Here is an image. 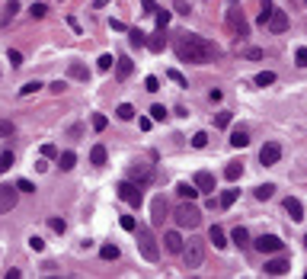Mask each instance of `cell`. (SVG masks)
I'll return each instance as SVG.
<instances>
[{
  "label": "cell",
  "instance_id": "cell-29",
  "mask_svg": "<svg viewBox=\"0 0 307 279\" xmlns=\"http://www.w3.org/2000/svg\"><path fill=\"white\" fill-rule=\"evenodd\" d=\"M272 196H275V186H272V183H262V186H256V199H259V202L272 199Z\"/></svg>",
  "mask_w": 307,
  "mask_h": 279
},
{
  "label": "cell",
  "instance_id": "cell-13",
  "mask_svg": "<svg viewBox=\"0 0 307 279\" xmlns=\"http://www.w3.org/2000/svg\"><path fill=\"white\" fill-rule=\"evenodd\" d=\"M16 10H19V0H7V3H3V10H0V29H3V26H10V23H13Z\"/></svg>",
  "mask_w": 307,
  "mask_h": 279
},
{
  "label": "cell",
  "instance_id": "cell-38",
  "mask_svg": "<svg viewBox=\"0 0 307 279\" xmlns=\"http://www.w3.org/2000/svg\"><path fill=\"white\" fill-rule=\"evenodd\" d=\"M119 225H122L125 231H138V222H135L131 215H122V218H119Z\"/></svg>",
  "mask_w": 307,
  "mask_h": 279
},
{
  "label": "cell",
  "instance_id": "cell-46",
  "mask_svg": "<svg viewBox=\"0 0 307 279\" xmlns=\"http://www.w3.org/2000/svg\"><path fill=\"white\" fill-rule=\"evenodd\" d=\"M106 122H109V119L102 116V112H96V116H93V129H96V132H102V129H106Z\"/></svg>",
  "mask_w": 307,
  "mask_h": 279
},
{
  "label": "cell",
  "instance_id": "cell-32",
  "mask_svg": "<svg viewBox=\"0 0 307 279\" xmlns=\"http://www.w3.org/2000/svg\"><path fill=\"white\" fill-rule=\"evenodd\" d=\"M100 257H102V260H119V247H115V244H102Z\"/></svg>",
  "mask_w": 307,
  "mask_h": 279
},
{
  "label": "cell",
  "instance_id": "cell-1",
  "mask_svg": "<svg viewBox=\"0 0 307 279\" xmlns=\"http://www.w3.org/2000/svg\"><path fill=\"white\" fill-rule=\"evenodd\" d=\"M176 58L186 64H205L211 61V58H218L215 45L205 39H199V36H179L176 39Z\"/></svg>",
  "mask_w": 307,
  "mask_h": 279
},
{
  "label": "cell",
  "instance_id": "cell-34",
  "mask_svg": "<svg viewBox=\"0 0 307 279\" xmlns=\"http://www.w3.org/2000/svg\"><path fill=\"white\" fill-rule=\"evenodd\" d=\"M42 90V80H29V84L19 87V96H29V93H38Z\"/></svg>",
  "mask_w": 307,
  "mask_h": 279
},
{
  "label": "cell",
  "instance_id": "cell-35",
  "mask_svg": "<svg viewBox=\"0 0 307 279\" xmlns=\"http://www.w3.org/2000/svg\"><path fill=\"white\" fill-rule=\"evenodd\" d=\"M115 112H119V119H125V122H128V119H135V106H131V103H122Z\"/></svg>",
  "mask_w": 307,
  "mask_h": 279
},
{
  "label": "cell",
  "instance_id": "cell-2",
  "mask_svg": "<svg viewBox=\"0 0 307 279\" xmlns=\"http://www.w3.org/2000/svg\"><path fill=\"white\" fill-rule=\"evenodd\" d=\"M173 218H176L179 228H199L202 225V209L192 199H179L176 209H173Z\"/></svg>",
  "mask_w": 307,
  "mask_h": 279
},
{
  "label": "cell",
  "instance_id": "cell-41",
  "mask_svg": "<svg viewBox=\"0 0 307 279\" xmlns=\"http://www.w3.org/2000/svg\"><path fill=\"white\" fill-rule=\"evenodd\" d=\"M230 119H234L230 112H218V116H215V125H218V129H227V125H230Z\"/></svg>",
  "mask_w": 307,
  "mask_h": 279
},
{
  "label": "cell",
  "instance_id": "cell-30",
  "mask_svg": "<svg viewBox=\"0 0 307 279\" xmlns=\"http://www.w3.org/2000/svg\"><path fill=\"white\" fill-rule=\"evenodd\" d=\"M176 196H179V199H195V196H199V189H195V186H189V183H179V186H176Z\"/></svg>",
  "mask_w": 307,
  "mask_h": 279
},
{
  "label": "cell",
  "instance_id": "cell-55",
  "mask_svg": "<svg viewBox=\"0 0 307 279\" xmlns=\"http://www.w3.org/2000/svg\"><path fill=\"white\" fill-rule=\"evenodd\" d=\"M64 87H68L64 80H54V84H51V93H64Z\"/></svg>",
  "mask_w": 307,
  "mask_h": 279
},
{
  "label": "cell",
  "instance_id": "cell-19",
  "mask_svg": "<svg viewBox=\"0 0 307 279\" xmlns=\"http://www.w3.org/2000/svg\"><path fill=\"white\" fill-rule=\"evenodd\" d=\"M68 77L77 80V84H84V80H90V71H86L84 64L77 61V64H70V68H68Z\"/></svg>",
  "mask_w": 307,
  "mask_h": 279
},
{
  "label": "cell",
  "instance_id": "cell-4",
  "mask_svg": "<svg viewBox=\"0 0 307 279\" xmlns=\"http://www.w3.org/2000/svg\"><path fill=\"white\" fill-rule=\"evenodd\" d=\"M138 247H141V257H144L147 263H157L160 260V250L154 244V231L151 228H138Z\"/></svg>",
  "mask_w": 307,
  "mask_h": 279
},
{
  "label": "cell",
  "instance_id": "cell-37",
  "mask_svg": "<svg viewBox=\"0 0 307 279\" xmlns=\"http://www.w3.org/2000/svg\"><path fill=\"white\" fill-rule=\"evenodd\" d=\"M10 167H13V151H3V154H0V173L10 170Z\"/></svg>",
  "mask_w": 307,
  "mask_h": 279
},
{
  "label": "cell",
  "instance_id": "cell-49",
  "mask_svg": "<svg viewBox=\"0 0 307 279\" xmlns=\"http://www.w3.org/2000/svg\"><path fill=\"white\" fill-rule=\"evenodd\" d=\"M42 157H51L54 161V157H58V148L54 145H42Z\"/></svg>",
  "mask_w": 307,
  "mask_h": 279
},
{
  "label": "cell",
  "instance_id": "cell-40",
  "mask_svg": "<svg viewBox=\"0 0 307 279\" xmlns=\"http://www.w3.org/2000/svg\"><path fill=\"white\" fill-rule=\"evenodd\" d=\"M112 64H115V58H112V55H100V61H96V68H100V71H109Z\"/></svg>",
  "mask_w": 307,
  "mask_h": 279
},
{
  "label": "cell",
  "instance_id": "cell-54",
  "mask_svg": "<svg viewBox=\"0 0 307 279\" xmlns=\"http://www.w3.org/2000/svg\"><path fill=\"white\" fill-rule=\"evenodd\" d=\"M7 58H10V64H23V55L16 52V48H13V52H10V55H7Z\"/></svg>",
  "mask_w": 307,
  "mask_h": 279
},
{
  "label": "cell",
  "instance_id": "cell-52",
  "mask_svg": "<svg viewBox=\"0 0 307 279\" xmlns=\"http://www.w3.org/2000/svg\"><path fill=\"white\" fill-rule=\"evenodd\" d=\"M29 247L32 250H45V241H42V238H29Z\"/></svg>",
  "mask_w": 307,
  "mask_h": 279
},
{
  "label": "cell",
  "instance_id": "cell-47",
  "mask_svg": "<svg viewBox=\"0 0 307 279\" xmlns=\"http://www.w3.org/2000/svg\"><path fill=\"white\" fill-rule=\"evenodd\" d=\"M167 77H170V80H176L179 87H186V77H183V74H179L176 68H170V71H167Z\"/></svg>",
  "mask_w": 307,
  "mask_h": 279
},
{
  "label": "cell",
  "instance_id": "cell-31",
  "mask_svg": "<svg viewBox=\"0 0 307 279\" xmlns=\"http://www.w3.org/2000/svg\"><path fill=\"white\" fill-rule=\"evenodd\" d=\"M147 48H151V52H163V48H167V39L157 32V36H151V39H147Z\"/></svg>",
  "mask_w": 307,
  "mask_h": 279
},
{
  "label": "cell",
  "instance_id": "cell-36",
  "mask_svg": "<svg viewBox=\"0 0 307 279\" xmlns=\"http://www.w3.org/2000/svg\"><path fill=\"white\" fill-rule=\"evenodd\" d=\"M13 132H16V125L10 122V119H0V138H10Z\"/></svg>",
  "mask_w": 307,
  "mask_h": 279
},
{
  "label": "cell",
  "instance_id": "cell-60",
  "mask_svg": "<svg viewBox=\"0 0 307 279\" xmlns=\"http://www.w3.org/2000/svg\"><path fill=\"white\" fill-rule=\"evenodd\" d=\"M304 3H307V0H304Z\"/></svg>",
  "mask_w": 307,
  "mask_h": 279
},
{
  "label": "cell",
  "instance_id": "cell-22",
  "mask_svg": "<svg viewBox=\"0 0 307 279\" xmlns=\"http://www.w3.org/2000/svg\"><path fill=\"white\" fill-rule=\"evenodd\" d=\"M58 167H61V170H74V167H77V154H74V151L58 154Z\"/></svg>",
  "mask_w": 307,
  "mask_h": 279
},
{
  "label": "cell",
  "instance_id": "cell-11",
  "mask_svg": "<svg viewBox=\"0 0 307 279\" xmlns=\"http://www.w3.org/2000/svg\"><path fill=\"white\" fill-rule=\"evenodd\" d=\"M269 32H275V36H282V32L285 29H288V16H285L282 13V10H278V13H275V10H272V16H269Z\"/></svg>",
  "mask_w": 307,
  "mask_h": 279
},
{
  "label": "cell",
  "instance_id": "cell-18",
  "mask_svg": "<svg viewBox=\"0 0 307 279\" xmlns=\"http://www.w3.org/2000/svg\"><path fill=\"white\" fill-rule=\"evenodd\" d=\"M195 189L211 193V189H215V177H211V173H205V170H199V173H195Z\"/></svg>",
  "mask_w": 307,
  "mask_h": 279
},
{
  "label": "cell",
  "instance_id": "cell-28",
  "mask_svg": "<svg viewBox=\"0 0 307 279\" xmlns=\"http://www.w3.org/2000/svg\"><path fill=\"white\" fill-rule=\"evenodd\" d=\"M275 84V71H259L256 74V87H272Z\"/></svg>",
  "mask_w": 307,
  "mask_h": 279
},
{
  "label": "cell",
  "instance_id": "cell-48",
  "mask_svg": "<svg viewBox=\"0 0 307 279\" xmlns=\"http://www.w3.org/2000/svg\"><path fill=\"white\" fill-rule=\"evenodd\" d=\"M48 228L61 234V231H64V218H48Z\"/></svg>",
  "mask_w": 307,
  "mask_h": 279
},
{
  "label": "cell",
  "instance_id": "cell-51",
  "mask_svg": "<svg viewBox=\"0 0 307 279\" xmlns=\"http://www.w3.org/2000/svg\"><path fill=\"white\" fill-rule=\"evenodd\" d=\"M246 58H250V61H259V58H262V48H246Z\"/></svg>",
  "mask_w": 307,
  "mask_h": 279
},
{
  "label": "cell",
  "instance_id": "cell-5",
  "mask_svg": "<svg viewBox=\"0 0 307 279\" xmlns=\"http://www.w3.org/2000/svg\"><path fill=\"white\" fill-rule=\"evenodd\" d=\"M227 29L234 32V36H237V39H246V36H250V19H246V13L243 10H227Z\"/></svg>",
  "mask_w": 307,
  "mask_h": 279
},
{
  "label": "cell",
  "instance_id": "cell-16",
  "mask_svg": "<svg viewBox=\"0 0 307 279\" xmlns=\"http://www.w3.org/2000/svg\"><path fill=\"white\" fill-rule=\"evenodd\" d=\"M163 244H167L170 254H183V244H186V241L179 238V231H167V234H163Z\"/></svg>",
  "mask_w": 307,
  "mask_h": 279
},
{
  "label": "cell",
  "instance_id": "cell-12",
  "mask_svg": "<svg viewBox=\"0 0 307 279\" xmlns=\"http://www.w3.org/2000/svg\"><path fill=\"white\" fill-rule=\"evenodd\" d=\"M262 273H266V276H285V273H288V260H285V257H275V260H269V263L262 266Z\"/></svg>",
  "mask_w": 307,
  "mask_h": 279
},
{
  "label": "cell",
  "instance_id": "cell-53",
  "mask_svg": "<svg viewBox=\"0 0 307 279\" xmlns=\"http://www.w3.org/2000/svg\"><path fill=\"white\" fill-rule=\"evenodd\" d=\"M141 7H144V13H157V3H154V0H141Z\"/></svg>",
  "mask_w": 307,
  "mask_h": 279
},
{
  "label": "cell",
  "instance_id": "cell-58",
  "mask_svg": "<svg viewBox=\"0 0 307 279\" xmlns=\"http://www.w3.org/2000/svg\"><path fill=\"white\" fill-rule=\"evenodd\" d=\"M102 3H109V0H96V7H102Z\"/></svg>",
  "mask_w": 307,
  "mask_h": 279
},
{
  "label": "cell",
  "instance_id": "cell-44",
  "mask_svg": "<svg viewBox=\"0 0 307 279\" xmlns=\"http://www.w3.org/2000/svg\"><path fill=\"white\" fill-rule=\"evenodd\" d=\"M294 64H298V68H307V48H298V52H294Z\"/></svg>",
  "mask_w": 307,
  "mask_h": 279
},
{
  "label": "cell",
  "instance_id": "cell-23",
  "mask_svg": "<svg viewBox=\"0 0 307 279\" xmlns=\"http://www.w3.org/2000/svg\"><path fill=\"white\" fill-rule=\"evenodd\" d=\"M224 177H227V183H230V180H240V177H243V164H240V161L227 164V167H224Z\"/></svg>",
  "mask_w": 307,
  "mask_h": 279
},
{
  "label": "cell",
  "instance_id": "cell-6",
  "mask_svg": "<svg viewBox=\"0 0 307 279\" xmlns=\"http://www.w3.org/2000/svg\"><path fill=\"white\" fill-rule=\"evenodd\" d=\"M119 199L128 202L131 209H138V205H141V186H138V183H128V180H125V183H119Z\"/></svg>",
  "mask_w": 307,
  "mask_h": 279
},
{
  "label": "cell",
  "instance_id": "cell-26",
  "mask_svg": "<svg viewBox=\"0 0 307 279\" xmlns=\"http://www.w3.org/2000/svg\"><path fill=\"white\" fill-rule=\"evenodd\" d=\"M90 161H93V167H102V164H106V148H102V145H93Z\"/></svg>",
  "mask_w": 307,
  "mask_h": 279
},
{
  "label": "cell",
  "instance_id": "cell-56",
  "mask_svg": "<svg viewBox=\"0 0 307 279\" xmlns=\"http://www.w3.org/2000/svg\"><path fill=\"white\" fill-rule=\"evenodd\" d=\"M3 276H7V279H19V276H23V270H16V266H13V270H7Z\"/></svg>",
  "mask_w": 307,
  "mask_h": 279
},
{
  "label": "cell",
  "instance_id": "cell-43",
  "mask_svg": "<svg viewBox=\"0 0 307 279\" xmlns=\"http://www.w3.org/2000/svg\"><path fill=\"white\" fill-rule=\"evenodd\" d=\"M154 16H157V26H160V29H167V23H170V13H167V10L157 7V13H154Z\"/></svg>",
  "mask_w": 307,
  "mask_h": 279
},
{
  "label": "cell",
  "instance_id": "cell-45",
  "mask_svg": "<svg viewBox=\"0 0 307 279\" xmlns=\"http://www.w3.org/2000/svg\"><path fill=\"white\" fill-rule=\"evenodd\" d=\"M192 148H208V135H205V132L192 135Z\"/></svg>",
  "mask_w": 307,
  "mask_h": 279
},
{
  "label": "cell",
  "instance_id": "cell-17",
  "mask_svg": "<svg viewBox=\"0 0 307 279\" xmlns=\"http://www.w3.org/2000/svg\"><path fill=\"white\" fill-rule=\"evenodd\" d=\"M208 238H211V244H215V247H230V241H227V234H224V228L221 225H211L208 228Z\"/></svg>",
  "mask_w": 307,
  "mask_h": 279
},
{
  "label": "cell",
  "instance_id": "cell-50",
  "mask_svg": "<svg viewBox=\"0 0 307 279\" xmlns=\"http://www.w3.org/2000/svg\"><path fill=\"white\" fill-rule=\"evenodd\" d=\"M16 189H19V193H35V186H32L29 180H19V183H16Z\"/></svg>",
  "mask_w": 307,
  "mask_h": 279
},
{
  "label": "cell",
  "instance_id": "cell-14",
  "mask_svg": "<svg viewBox=\"0 0 307 279\" xmlns=\"http://www.w3.org/2000/svg\"><path fill=\"white\" fill-rule=\"evenodd\" d=\"M282 202H285V209H288V215H291L294 222H304V205H301L294 196H285Z\"/></svg>",
  "mask_w": 307,
  "mask_h": 279
},
{
  "label": "cell",
  "instance_id": "cell-3",
  "mask_svg": "<svg viewBox=\"0 0 307 279\" xmlns=\"http://www.w3.org/2000/svg\"><path fill=\"white\" fill-rule=\"evenodd\" d=\"M183 260L189 270H195V266H202V260H205V241L202 238H192L183 244Z\"/></svg>",
  "mask_w": 307,
  "mask_h": 279
},
{
  "label": "cell",
  "instance_id": "cell-9",
  "mask_svg": "<svg viewBox=\"0 0 307 279\" xmlns=\"http://www.w3.org/2000/svg\"><path fill=\"white\" fill-rule=\"evenodd\" d=\"M19 189H16V186H0V215H3V212H10L16 205V202H19Z\"/></svg>",
  "mask_w": 307,
  "mask_h": 279
},
{
  "label": "cell",
  "instance_id": "cell-57",
  "mask_svg": "<svg viewBox=\"0 0 307 279\" xmlns=\"http://www.w3.org/2000/svg\"><path fill=\"white\" fill-rule=\"evenodd\" d=\"M157 87H160V80H157V77H147V90L157 93Z\"/></svg>",
  "mask_w": 307,
  "mask_h": 279
},
{
  "label": "cell",
  "instance_id": "cell-27",
  "mask_svg": "<svg viewBox=\"0 0 307 279\" xmlns=\"http://www.w3.org/2000/svg\"><path fill=\"white\" fill-rule=\"evenodd\" d=\"M237 199H240V189H227V193H221V202H218V205H221V209H230Z\"/></svg>",
  "mask_w": 307,
  "mask_h": 279
},
{
  "label": "cell",
  "instance_id": "cell-25",
  "mask_svg": "<svg viewBox=\"0 0 307 279\" xmlns=\"http://www.w3.org/2000/svg\"><path fill=\"white\" fill-rule=\"evenodd\" d=\"M250 145V135L243 132V129H237V132H230V148H246Z\"/></svg>",
  "mask_w": 307,
  "mask_h": 279
},
{
  "label": "cell",
  "instance_id": "cell-59",
  "mask_svg": "<svg viewBox=\"0 0 307 279\" xmlns=\"http://www.w3.org/2000/svg\"><path fill=\"white\" fill-rule=\"evenodd\" d=\"M304 247H307V234H304Z\"/></svg>",
  "mask_w": 307,
  "mask_h": 279
},
{
  "label": "cell",
  "instance_id": "cell-39",
  "mask_svg": "<svg viewBox=\"0 0 307 279\" xmlns=\"http://www.w3.org/2000/svg\"><path fill=\"white\" fill-rule=\"evenodd\" d=\"M151 119H154V122H157V119H167V106L154 103V106H151Z\"/></svg>",
  "mask_w": 307,
  "mask_h": 279
},
{
  "label": "cell",
  "instance_id": "cell-20",
  "mask_svg": "<svg viewBox=\"0 0 307 279\" xmlns=\"http://www.w3.org/2000/svg\"><path fill=\"white\" fill-rule=\"evenodd\" d=\"M151 180H154V173L147 170V167H131V183L144 186V183H151Z\"/></svg>",
  "mask_w": 307,
  "mask_h": 279
},
{
  "label": "cell",
  "instance_id": "cell-42",
  "mask_svg": "<svg viewBox=\"0 0 307 279\" xmlns=\"http://www.w3.org/2000/svg\"><path fill=\"white\" fill-rule=\"evenodd\" d=\"M128 36H131L135 45H147V39H144V32H141V29H128Z\"/></svg>",
  "mask_w": 307,
  "mask_h": 279
},
{
  "label": "cell",
  "instance_id": "cell-10",
  "mask_svg": "<svg viewBox=\"0 0 307 279\" xmlns=\"http://www.w3.org/2000/svg\"><path fill=\"white\" fill-rule=\"evenodd\" d=\"M151 222H154V225L167 222V199H163V196H154V202H151Z\"/></svg>",
  "mask_w": 307,
  "mask_h": 279
},
{
  "label": "cell",
  "instance_id": "cell-21",
  "mask_svg": "<svg viewBox=\"0 0 307 279\" xmlns=\"http://www.w3.org/2000/svg\"><path fill=\"white\" fill-rule=\"evenodd\" d=\"M230 238H234V244H237V247H250V231H246L243 225L234 228V231H230Z\"/></svg>",
  "mask_w": 307,
  "mask_h": 279
},
{
  "label": "cell",
  "instance_id": "cell-33",
  "mask_svg": "<svg viewBox=\"0 0 307 279\" xmlns=\"http://www.w3.org/2000/svg\"><path fill=\"white\" fill-rule=\"evenodd\" d=\"M29 16H32V19H45V16H48V7H45V3H32V7H29Z\"/></svg>",
  "mask_w": 307,
  "mask_h": 279
},
{
  "label": "cell",
  "instance_id": "cell-24",
  "mask_svg": "<svg viewBox=\"0 0 307 279\" xmlns=\"http://www.w3.org/2000/svg\"><path fill=\"white\" fill-rule=\"evenodd\" d=\"M272 10H275V7H272V0H262V3H259V16H256V23L266 26V23H269V16H272Z\"/></svg>",
  "mask_w": 307,
  "mask_h": 279
},
{
  "label": "cell",
  "instance_id": "cell-15",
  "mask_svg": "<svg viewBox=\"0 0 307 279\" xmlns=\"http://www.w3.org/2000/svg\"><path fill=\"white\" fill-rule=\"evenodd\" d=\"M131 74H135V61H131V58H119V61H115V77L128 80Z\"/></svg>",
  "mask_w": 307,
  "mask_h": 279
},
{
  "label": "cell",
  "instance_id": "cell-7",
  "mask_svg": "<svg viewBox=\"0 0 307 279\" xmlns=\"http://www.w3.org/2000/svg\"><path fill=\"white\" fill-rule=\"evenodd\" d=\"M282 161V145H275V141H269V145H262L259 151V164L262 167H272V164Z\"/></svg>",
  "mask_w": 307,
  "mask_h": 279
},
{
  "label": "cell",
  "instance_id": "cell-8",
  "mask_svg": "<svg viewBox=\"0 0 307 279\" xmlns=\"http://www.w3.org/2000/svg\"><path fill=\"white\" fill-rule=\"evenodd\" d=\"M253 247H256V250H262V254H278L285 244H282V238H275V234H262V238H256Z\"/></svg>",
  "mask_w": 307,
  "mask_h": 279
}]
</instances>
